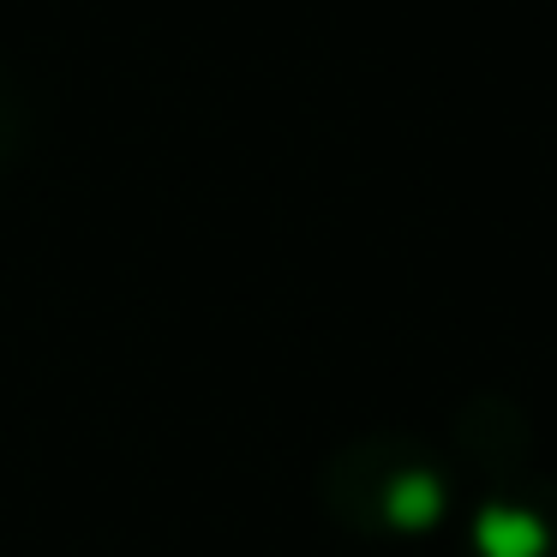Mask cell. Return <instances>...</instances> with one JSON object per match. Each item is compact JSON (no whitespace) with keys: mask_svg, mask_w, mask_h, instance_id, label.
<instances>
[{"mask_svg":"<svg viewBox=\"0 0 557 557\" xmlns=\"http://www.w3.org/2000/svg\"><path fill=\"white\" fill-rule=\"evenodd\" d=\"M324 497L336 509L342 528L366 533V540H420L437 533L449 516V473L420 437H360V444L336 449L324 473Z\"/></svg>","mask_w":557,"mask_h":557,"instance_id":"6da1fadb","label":"cell"},{"mask_svg":"<svg viewBox=\"0 0 557 557\" xmlns=\"http://www.w3.org/2000/svg\"><path fill=\"white\" fill-rule=\"evenodd\" d=\"M473 557H557V480L492 485L468 521Z\"/></svg>","mask_w":557,"mask_h":557,"instance_id":"7a4b0ae2","label":"cell"},{"mask_svg":"<svg viewBox=\"0 0 557 557\" xmlns=\"http://www.w3.org/2000/svg\"><path fill=\"white\" fill-rule=\"evenodd\" d=\"M25 138H30V97L13 78V66L0 61V169L25 150Z\"/></svg>","mask_w":557,"mask_h":557,"instance_id":"3957f363","label":"cell"}]
</instances>
